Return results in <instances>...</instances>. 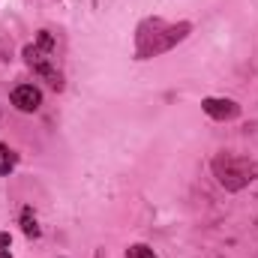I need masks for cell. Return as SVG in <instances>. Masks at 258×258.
I'll list each match as a JSON object with an SVG mask.
<instances>
[{"label": "cell", "mask_w": 258, "mask_h": 258, "mask_svg": "<svg viewBox=\"0 0 258 258\" xmlns=\"http://www.w3.org/2000/svg\"><path fill=\"white\" fill-rule=\"evenodd\" d=\"M21 228H24V234H27V237H39V225H36V219H33V213H30V207H24V213H21Z\"/></svg>", "instance_id": "obj_7"}, {"label": "cell", "mask_w": 258, "mask_h": 258, "mask_svg": "<svg viewBox=\"0 0 258 258\" xmlns=\"http://www.w3.org/2000/svg\"><path fill=\"white\" fill-rule=\"evenodd\" d=\"M213 177L219 180V186H225L228 192H240L246 189L258 177V162L246 156H234V153H219L213 162Z\"/></svg>", "instance_id": "obj_2"}, {"label": "cell", "mask_w": 258, "mask_h": 258, "mask_svg": "<svg viewBox=\"0 0 258 258\" xmlns=\"http://www.w3.org/2000/svg\"><path fill=\"white\" fill-rule=\"evenodd\" d=\"M24 63L30 66L42 81H48V87H51V90H63V75H60V69L54 66L51 51L39 48L36 42H33V45H24Z\"/></svg>", "instance_id": "obj_3"}, {"label": "cell", "mask_w": 258, "mask_h": 258, "mask_svg": "<svg viewBox=\"0 0 258 258\" xmlns=\"http://www.w3.org/2000/svg\"><path fill=\"white\" fill-rule=\"evenodd\" d=\"M0 258H12V255H9V252H6V249H0Z\"/></svg>", "instance_id": "obj_11"}, {"label": "cell", "mask_w": 258, "mask_h": 258, "mask_svg": "<svg viewBox=\"0 0 258 258\" xmlns=\"http://www.w3.org/2000/svg\"><path fill=\"white\" fill-rule=\"evenodd\" d=\"M6 246H9V234H3V231H0V249H6Z\"/></svg>", "instance_id": "obj_10"}, {"label": "cell", "mask_w": 258, "mask_h": 258, "mask_svg": "<svg viewBox=\"0 0 258 258\" xmlns=\"http://www.w3.org/2000/svg\"><path fill=\"white\" fill-rule=\"evenodd\" d=\"M15 162H18V156H15L6 144H0V174H9V171L15 168Z\"/></svg>", "instance_id": "obj_6"}, {"label": "cell", "mask_w": 258, "mask_h": 258, "mask_svg": "<svg viewBox=\"0 0 258 258\" xmlns=\"http://www.w3.org/2000/svg\"><path fill=\"white\" fill-rule=\"evenodd\" d=\"M36 45L54 54V45H57V42H54V36H51V30H39V39H36Z\"/></svg>", "instance_id": "obj_9"}, {"label": "cell", "mask_w": 258, "mask_h": 258, "mask_svg": "<svg viewBox=\"0 0 258 258\" xmlns=\"http://www.w3.org/2000/svg\"><path fill=\"white\" fill-rule=\"evenodd\" d=\"M126 258H156V252L150 246H144V243H135V246L126 249Z\"/></svg>", "instance_id": "obj_8"}, {"label": "cell", "mask_w": 258, "mask_h": 258, "mask_svg": "<svg viewBox=\"0 0 258 258\" xmlns=\"http://www.w3.org/2000/svg\"><path fill=\"white\" fill-rule=\"evenodd\" d=\"M12 105L18 108V111H36L39 105H42V93H39V87H33V84H18L15 90H12Z\"/></svg>", "instance_id": "obj_5"}, {"label": "cell", "mask_w": 258, "mask_h": 258, "mask_svg": "<svg viewBox=\"0 0 258 258\" xmlns=\"http://www.w3.org/2000/svg\"><path fill=\"white\" fill-rule=\"evenodd\" d=\"M201 108H204V114L213 117V120H234V117L240 114V105H237L234 99H216V96H207V99L201 102Z\"/></svg>", "instance_id": "obj_4"}, {"label": "cell", "mask_w": 258, "mask_h": 258, "mask_svg": "<svg viewBox=\"0 0 258 258\" xmlns=\"http://www.w3.org/2000/svg\"><path fill=\"white\" fill-rule=\"evenodd\" d=\"M96 258H105V255H102V252H96Z\"/></svg>", "instance_id": "obj_12"}, {"label": "cell", "mask_w": 258, "mask_h": 258, "mask_svg": "<svg viewBox=\"0 0 258 258\" xmlns=\"http://www.w3.org/2000/svg\"><path fill=\"white\" fill-rule=\"evenodd\" d=\"M192 30L189 21H180V24H165L162 18H147L141 27H138V45H135V57L138 60H147V57H156L162 51H171L180 39H186V33Z\"/></svg>", "instance_id": "obj_1"}]
</instances>
